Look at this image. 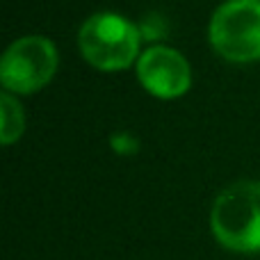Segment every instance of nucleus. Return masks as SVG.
Returning a JSON list of instances; mask_svg holds the SVG:
<instances>
[{
  "instance_id": "f257e3e1",
  "label": "nucleus",
  "mask_w": 260,
  "mask_h": 260,
  "mask_svg": "<svg viewBox=\"0 0 260 260\" xmlns=\"http://www.w3.org/2000/svg\"><path fill=\"white\" fill-rule=\"evenodd\" d=\"M142 41L137 23L117 12L91 14L78 32V48L85 62L103 73H117L137 64Z\"/></svg>"
},
{
  "instance_id": "f03ea898",
  "label": "nucleus",
  "mask_w": 260,
  "mask_h": 260,
  "mask_svg": "<svg viewBox=\"0 0 260 260\" xmlns=\"http://www.w3.org/2000/svg\"><path fill=\"white\" fill-rule=\"evenodd\" d=\"M210 231L229 251L260 253L258 180H238L217 194L210 210Z\"/></svg>"
},
{
  "instance_id": "7ed1b4c3",
  "label": "nucleus",
  "mask_w": 260,
  "mask_h": 260,
  "mask_svg": "<svg viewBox=\"0 0 260 260\" xmlns=\"http://www.w3.org/2000/svg\"><path fill=\"white\" fill-rule=\"evenodd\" d=\"M212 50L226 62L249 64L260 59V0H226L208 25Z\"/></svg>"
},
{
  "instance_id": "20e7f679",
  "label": "nucleus",
  "mask_w": 260,
  "mask_h": 260,
  "mask_svg": "<svg viewBox=\"0 0 260 260\" xmlns=\"http://www.w3.org/2000/svg\"><path fill=\"white\" fill-rule=\"evenodd\" d=\"M57 46L41 35H27L12 41L0 59V82L12 96L41 91L57 73Z\"/></svg>"
},
{
  "instance_id": "39448f33",
  "label": "nucleus",
  "mask_w": 260,
  "mask_h": 260,
  "mask_svg": "<svg viewBox=\"0 0 260 260\" xmlns=\"http://www.w3.org/2000/svg\"><path fill=\"white\" fill-rule=\"evenodd\" d=\"M137 80L151 96L162 101L180 99L192 87V69L189 62L171 46L155 44L142 50L137 64Z\"/></svg>"
},
{
  "instance_id": "423d86ee",
  "label": "nucleus",
  "mask_w": 260,
  "mask_h": 260,
  "mask_svg": "<svg viewBox=\"0 0 260 260\" xmlns=\"http://www.w3.org/2000/svg\"><path fill=\"white\" fill-rule=\"evenodd\" d=\"M25 130V112L16 96L3 91L0 94V144L12 146L21 139Z\"/></svg>"
},
{
  "instance_id": "0eeeda50",
  "label": "nucleus",
  "mask_w": 260,
  "mask_h": 260,
  "mask_svg": "<svg viewBox=\"0 0 260 260\" xmlns=\"http://www.w3.org/2000/svg\"><path fill=\"white\" fill-rule=\"evenodd\" d=\"M144 41H160L167 37V21L157 12H151L137 23Z\"/></svg>"
},
{
  "instance_id": "6e6552de",
  "label": "nucleus",
  "mask_w": 260,
  "mask_h": 260,
  "mask_svg": "<svg viewBox=\"0 0 260 260\" xmlns=\"http://www.w3.org/2000/svg\"><path fill=\"white\" fill-rule=\"evenodd\" d=\"M110 146L119 153V155H135L139 151V139L130 133H117L110 137Z\"/></svg>"
}]
</instances>
